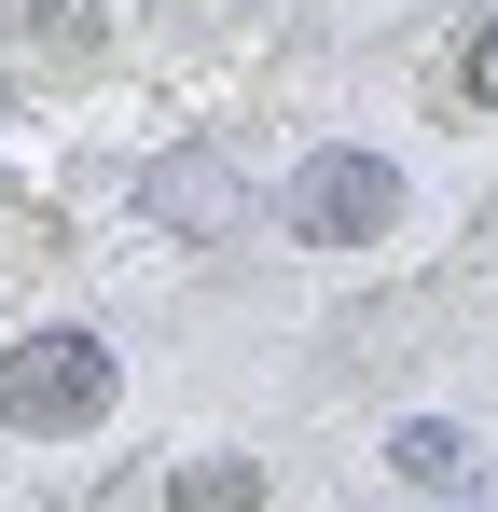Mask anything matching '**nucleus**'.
Returning <instances> with one entry per match:
<instances>
[{"label":"nucleus","mask_w":498,"mask_h":512,"mask_svg":"<svg viewBox=\"0 0 498 512\" xmlns=\"http://www.w3.org/2000/svg\"><path fill=\"white\" fill-rule=\"evenodd\" d=\"M111 416V346L97 333H28L0 346V429H42V443H70V429Z\"/></svg>","instance_id":"nucleus-1"},{"label":"nucleus","mask_w":498,"mask_h":512,"mask_svg":"<svg viewBox=\"0 0 498 512\" xmlns=\"http://www.w3.org/2000/svg\"><path fill=\"white\" fill-rule=\"evenodd\" d=\"M277 222H291L305 250H360V236H388V222H402V167H388V153H305Z\"/></svg>","instance_id":"nucleus-2"},{"label":"nucleus","mask_w":498,"mask_h":512,"mask_svg":"<svg viewBox=\"0 0 498 512\" xmlns=\"http://www.w3.org/2000/svg\"><path fill=\"white\" fill-rule=\"evenodd\" d=\"M388 471H402V485H485V457H471V443H457V429H388Z\"/></svg>","instance_id":"nucleus-3"},{"label":"nucleus","mask_w":498,"mask_h":512,"mask_svg":"<svg viewBox=\"0 0 498 512\" xmlns=\"http://www.w3.org/2000/svg\"><path fill=\"white\" fill-rule=\"evenodd\" d=\"M443 97H457V111H498V14L471 28V42H457V70H443Z\"/></svg>","instance_id":"nucleus-4"},{"label":"nucleus","mask_w":498,"mask_h":512,"mask_svg":"<svg viewBox=\"0 0 498 512\" xmlns=\"http://www.w3.org/2000/svg\"><path fill=\"white\" fill-rule=\"evenodd\" d=\"M180 499H263V471H249V457H194V471H180Z\"/></svg>","instance_id":"nucleus-5"}]
</instances>
